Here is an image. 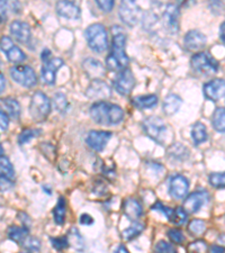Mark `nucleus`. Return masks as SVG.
Instances as JSON below:
<instances>
[{"label": "nucleus", "instance_id": "obj_1", "mask_svg": "<svg viewBox=\"0 0 225 253\" xmlns=\"http://www.w3.org/2000/svg\"><path fill=\"white\" fill-rule=\"evenodd\" d=\"M112 51L106 58V67L112 71L120 72L128 68L130 63V59L125 52L126 35L120 26H114V28H112Z\"/></svg>", "mask_w": 225, "mask_h": 253}, {"label": "nucleus", "instance_id": "obj_2", "mask_svg": "<svg viewBox=\"0 0 225 253\" xmlns=\"http://www.w3.org/2000/svg\"><path fill=\"white\" fill-rule=\"evenodd\" d=\"M89 114L91 120L100 125H117L124 118V111L121 106L108 101H96L90 106Z\"/></svg>", "mask_w": 225, "mask_h": 253}, {"label": "nucleus", "instance_id": "obj_3", "mask_svg": "<svg viewBox=\"0 0 225 253\" xmlns=\"http://www.w3.org/2000/svg\"><path fill=\"white\" fill-rule=\"evenodd\" d=\"M85 38L87 41L88 46L93 52L103 53L108 47V35L104 25L99 23L92 24L88 26L85 32Z\"/></svg>", "mask_w": 225, "mask_h": 253}, {"label": "nucleus", "instance_id": "obj_4", "mask_svg": "<svg viewBox=\"0 0 225 253\" xmlns=\"http://www.w3.org/2000/svg\"><path fill=\"white\" fill-rule=\"evenodd\" d=\"M191 69L198 75L211 76L219 71V61L210 54L208 52L196 53L190 59Z\"/></svg>", "mask_w": 225, "mask_h": 253}, {"label": "nucleus", "instance_id": "obj_5", "mask_svg": "<svg viewBox=\"0 0 225 253\" xmlns=\"http://www.w3.org/2000/svg\"><path fill=\"white\" fill-rule=\"evenodd\" d=\"M142 127L144 133L151 140H153L158 144L163 145L166 142L168 134V126L160 117L151 116L146 117L142 123Z\"/></svg>", "mask_w": 225, "mask_h": 253}, {"label": "nucleus", "instance_id": "obj_6", "mask_svg": "<svg viewBox=\"0 0 225 253\" xmlns=\"http://www.w3.org/2000/svg\"><path fill=\"white\" fill-rule=\"evenodd\" d=\"M51 113V100L43 91L33 93L30 103V114L35 122H43Z\"/></svg>", "mask_w": 225, "mask_h": 253}, {"label": "nucleus", "instance_id": "obj_7", "mask_svg": "<svg viewBox=\"0 0 225 253\" xmlns=\"http://www.w3.org/2000/svg\"><path fill=\"white\" fill-rule=\"evenodd\" d=\"M9 76L16 84L25 88H33L38 84V77L34 69L28 65L19 64L9 68Z\"/></svg>", "mask_w": 225, "mask_h": 253}, {"label": "nucleus", "instance_id": "obj_8", "mask_svg": "<svg viewBox=\"0 0 225 253\" xmlns=\"http://www.w3.org/2000/svg\"><path fill=\"white\" fill-rule=\"evenodd\" d=\"M118 16L126 26L133 27L136 25L141 17V8L135 1L126 0V1L121 2Z\"/></svg>", "mask_w": 225, "mask_h": 253}, {"label": "nucleus", "instance_id": "obj_9", "mask_svg": "<svg viewBox=\"0 0 225 253\" xmlns=\"http://www.w3.org/2000/svg\"><path fill=\"white\" fill-rule=\"evenodd\" d=\"M210 202V194L205 189L194 191L183 201V208L188 214H196Z\"/></svg>", "mask_w": 225, "mask_h": 253}, {"label": "nucleus", "instance_id": "obj_10", "mask_svg": "<svg viewBox=\"0 0 225 253\" xmlns=\"http://www.w3.org/2000/svg\"><path fill=\"white\" fill-rule=\"evenodd\" d=\"M113 84L115 90L118 93H121L122 96L130 95L135 85V78L132 70L126 68L124 70L118 72L113 81Z\"/></svg>", "mask_w": 225, "mask_h": 253}, {"label": "nucleus", "instance_id": "obj_11", "mask_svg": "<svg viewBox=\"0 0 225 253\" xmlns=\"http://www.w3.org/2000/svg\"><path fill=\"white\" fill-rule=\"evenodd\" d=\"M179 7L174 3H169L166 7L165 13L162 15V24L166 31L170 34H178L179 32Z\"/></svg>", "mask_w": 225, "mask_h": 253}, {"label": "nucleus", "instance_id": "obj_12", "mask_svg": "<svg viewBox=\"0 0 225 253\" xmlns=\"http://www.w3.org/2000/svg\"><path fill=\"white\" fill-rule=\"evenodd\" d=\"M112 136L113 133L109 130H90L86 137V143L91 150L101 152Z\"/></svg>", "mask_w": 225, "mask_h": 253}, {"label": "nucleus", "instance_id": "obj_13", "mask_svg": "<svg viewBox=\"0 0 225 253\" xmlns=\"http://www.w3.org/2000/svg\"><path fill=\"white\" fill-rule=\"evenodd\" d=\"M86 96L89 99H95L97 101H104L112 96V89L109 85L101 79L92 80L91 84L86 89Z\"/></svg>", "mask_w": 225, "mask_h": 253}, {"label": "nucleus", "instance_id": "obj_14", "mask_svg": "<svg viewBox=\"0 0 225 253\" xmlns=\"http://www.w3.org/2000/svg\"><path fill=\"white\" fill-rule=\"evenodd\" d=\"M1 51L5 53L7 59L11 63H22L26 60V54L24 53L18 46H16L13 41L8 36H2L1 38Z\"/></svg>", "mask_w": 225, "mask_h": 253}, {"label": "nucleus", "instance_id": "obj_15", "mask_svg": "<svg viewBox=\"0 0 225 253\" xmlns=\"http://www.w3.org/2000/svg\"><path fill=\"white\" fill-rule=\"evenodd\" d=\"M189 190V181L182 174H174L169 180V194L175 199L185 198Z\"/></svg>", "mask_w": 225, "mask_h": 253}, {"label": "nucleus", "instance_id": "obj_16", "mask_svg": "<svg viewBox=\"0 0 225 253\" xmlns=\"http://www.w3.org/2000/svg\"><path fill=\"white\" fill-rule=\"evenodd\" d=\"M203 93L206 99L216 103L225 96V80L216 78L208 81L204 84Z\"/></svg>", "mask_w": 225, "mask_h": 253}, {"label": "nucleus", "instance_id": "obj_17", "mask_svg": "<svg viewBox=\"0 0 225 253\" xmlns=\"http://www.w3.org/2000/svg\"><path fill=\"white\" fill-rule=\"evenodd\" d=\"M63 60L60 58H52L45 61L42 65V79L47 85H54L56 79V71L63 67Z\"/></svg>", "mask_w": 225, "mask_h": 253}, {"label": "nucleus", "instance_id": "obj_18", "mask_svg": "<svg viewBox=\"0 0 225 253\" xmlns=\"http://www.w3.org/2000/svg\"><path fill=\"white\" fill-rule=\"evenodd\" d=\"M9 32L10 35L20 44H27L32 38L30 25L25 22H20V20H14L10 23Z\"/></svg>", "mask_w": 225, "mask_h": 253}, {"label": "nucleus", "instance_id": "obj_19", "mask_svg": "<svg viewBox=\"0 0 225 253\" xmlns=\"http://www.w3.org/2000/svg\"><path fill=\"white\" fill-rule=\"evenodd\" d=\"M123 214L126 216V218L131 222H138V219L142 217L143 215V207L142 204L135 198H126L123 202L122 205Z\"/></svg>", "mask_w": 225, "mask_h": 253}, {"label": "nucleus", "instance_id": "obj_20", "mask_svg": "<svg viewBox=\"0 0 225 253\" xmlns=\"http://www.w3.org/2000/svg\"><path fill=\"white\" fill-rule=\"evenodd\" d=\"M206 36L198 30H191L186 33L183 38V46L188 51H197L205 46Z\"/></svg>", "mask_w": 225, "mask_h": 253}, {"label": "nucleus", "instance_id": "obj_21", "mask_svg": "<svg viewBox=\"0 0 225 253\" xmlns=\"http://www.w3.org/2000/svg\"><path fill=\"white\" fill-rule=\"evenodd\" d=\"M55 9L59 16L67 19L76 20L79 19L81 16L80 7L73 1H65V0L58 1L55 5Z\"/></svg>", "mask_w": 225, "mask_h": 253}, {"label": "nucleus", "instance_id": "obj_22", "mask_svg": "<svg viewBox=\"0 0 225 253\" xmlns=\"http://www.w3.org/2000/svg\"><path fill=\"white\" fill-rule=\"evenodd\" d=\"M83 67H84L85 72L87 73V76L90 77V78H92L93 80L101 79L106 75L105 73L106 70L103 63L96 59H92V58L86 59L83 62Z\"/></svg>", "mask_w": 225, "mask_h": 253}, {"label": "nucleus", "instance_id": "obj_23", "mask_svg": "<svg viewBox=\"0 0 225 253\" xmlns=\"http://www.w3.org/2000/svg\"><path fill=\"white\" fill-rule=\"evenodd\" d=\"M182 105V99L180 98L178 95H175V93H170L168 95L165 100H163V105H162V109L163 113L168 116L175 115L176 113H178V111L181 107Z\"/></svg>", "mask_w": 225, "mask_h": 253}, {"label": "nucleus", "instance_id": "obj_24", "mask_svg": "<svg viewBox=\"0 0 225 253\" xmlns=\"http://www.w3.org/2000/svg\"><path fill=\"white\" fill-rule=\"evenodd\" d=\"M190 135H191V140H193L194 144L196 146H198L199 144H202V143L206 142L208 138L206 126L203 123H200V122H197V123H195L193 125V127H191Z\"/></svg>", "mask_w": 225, "mask_h": 253}, {"label": "nucleus", "instance_id": "obj_25", "mask_svg": "<svg viewBox=\"0 0 225 253\" xmlns=\"http://www.w3.org/2000/svg\"><path fill=\"white\" fill-rule=\"evenodd\" d=\"M7 235L11 241L18 243L20 246L27 236L30 235V228L26 226H10L7 231Z\"/></svg>", "mask_w": 225, "mask_h": 253}, {"label": "nucleus", "instance_id": "obj_26", "mask_svg": "<svg viewBox=\"0 0 225 253\" xmlns=\"http://www.w3.org/2000/svg\"><path fill=\"white\" fill-rule=\"evenodd\" d=\"M159 98L157 95L137 96L132 99V104L138 109H149L158 104Z\"/></svg>", "mask_w": 225, "mask_h": 253}, {"label": "nucleus", "instance_id": "obj_27", "mask_svg": "<svg viewBox=\"0 0 225 253\" xmlns=\"http://www.w3.org/2000/svg\"><path fill=\"white\" fill-rule=\"evenodd\" d=\"M67 236L69 240V244H70V247L75 249L76 251L83 252L85 250V240L77 227H71L70 230H69Z\"/></svg>", "mask_w": 225, "mask_h": 253}, {"label": "nucleus", "instance_id": "obj_28", "mask_svg": "<svg viewBox=\"0 0 225 253\" xmlns=\"http://www.w3.org/2000/svg\"><path fill=\"white\" fill-rule=\"evenodd\" d=\"M65 215H67V201L63 196H60L58 203L53 210V218L56 225H63L65 221Z\"/></svg>", "mask_w": 225, "mask_h": 253}, {"label": "nucleus", "instance_id": "obj_29", "mask_svg": "<svg viewBox=\"0 0 225 253\" xmlns=\"http://www.w3.org/2000/svg\"><path fill=\"white\" fill-rule=\"evenodd\" d=\"M1 104L3 107H5L8 115H9L11 118H14V120H18L20 117L22 109H20V105L15 98H11V97L2 98Z\"/></svg>", "mask_w": 225, "mask_h": 253}, {"label": "nucleus", "instance_id": "obj_30", "mask_svg": "<svg viewBox=\"0 0 225 253\" xmlns=\"http://www.w3.org/2000/svg\"><path fill=\"white\" fill-rule=\"evenodd\" d=\"M168 154L175 161H183L189 157V150L185 145H182L181 143H175L168 149Z\"/></svg>", "mask_w": 225, "mask_h": 253}, {"label": "nucleus", "instance_id": "obj_31", "mask_svg": "<svg viewBox=\"0 0 225 253\" xmlns=\"http://www.w3.org/2000/svg\"><path fill=\"white\" fill-rule=\"evenodd\" d=\"M212 126L216 132L225 133V108L218 107L213 113Z\"/></svg>", "mask_w": 225, "mask_h": 253}, {"label": "nucleus", "instance_id": "obj_32", "mask_svg": "<svg viewBox=\"0 0 225 253\" xmlns=\"http://www.w3.org/2000/svg\"><path fill=\"white\" fill-rule=\"evenodd\" d=\"M0 171H1V178H5L7 180L14 182L15 168L11 165L9 159L5 156L0 157Z\"/></svg>", "mask_w": 225, "mask_h": 253}, {"label": "nucleus", "instance_id": "obj_33", "mask_svg": "<svg viewBox=\"0 0 225 253\" xmlns=\"http://www.w3.org/2000/svg\"><path fill=\"white\" fill-rule=\"evenodd\" d=\"M144 224L140 223V222H135L133 223V225H131L130 227L125 228L124 231L122 232V238L126 240V241H132L135 238H137L143 231H144Z\"/></svg>", "mask_w": 225, "mask_h": 253}, {"label": "nucleus", "instance_id": "obj_34", "mask_svg": "<svg viewBox=\"0 0 225 253\" xmlns=\"http://www.w3.org/2000/svg\"><path fill=\"white\" fill-rule=\"evenodd\" d=\"M41 133H42V130L35 129V128L23 129L18 135V144L19 145L26 144V143H28L31 140H33L34 137H38Z\"/></svg>", "mask_w": 225, "mask_h": 253}, {"label": "nucleus", "instance_id": "obj_35", "mask_svg": "<svg viewBox=\"0 0 225 253\" xmlns=\"http://www.w3.org/2000/svg\"><path fill=\"white\" fill-rule=\"evenodd\" d=\"M206 222L203 219L195 218L188 224V231L193 235H202L206 232Z\"/></svg>", "mask_w": 225, "mask_h": 253}, {"label": "nucleus", "instance_id": "obj_36", "mask_svg": "<svg viewBox=\"0 0 225 253\" xmlns=\"http://www.w3.org/2000/svg\"><path fill=\"white\" fill-rule=\"evenodd\" d=\"M187 216H188V213L185 211V208L182 207L174 208V214L171 216L170 222L177 226L183 225V224L187 223V219H188Z\"/></svg>", "mask_w": 225, "mask_h": 253}, {"label": "nucleus", "instance_id": "obj_37", "mask_svg": "<svg viewBox=\"0 0 225 253\" xmlns=\"http://www.w3.org/2000/svg\"><path fill=\"white\" fill-rule=\"evenodd\" d=\"M53 104H54V108L56 109V112H59L61 114L67 112L69 103L64 93L62 92L55 93L54 97H53Z\"/></svg>", "mask_w": 225, "mask_h": 253}, {"label": "nucleus", "instance_id": "obj_38", "mask_svg": "<svg viewBox=\"0 0 225 253\" xmlns=\"http://www.w3.org/2000/svg\"><path fill=\"white\" fill-rule=\"evenodd\" d=\"M208 182L214 188H225V172H214L208 175Z\"/></svg>", "mask_w": 225, "mask_h": 253}, {"label": "nucleus", "instance_id": "obj_39", "mask_svg": "<svg viewBox=\"0 0 225 253\" xmlns=\"http://www.w3.org/2000/svg\"><path fill=\"white\" fill-rule=\"evenodd\" d=\"M154 253H178V251L174 244L161 240L155 243Z\"/></svg>", "mask_w": 225, "mask_h": 253}, {"label": "nucleus", "instance_id": "obj_40", "mask_svg": "<svg viewBox=\"0 0 225 253\" xmlns=\"http://www.w3.org/2000/svg\"><path fill=\"white\" fill-rule=\"evenodd\" d=\"M168 238L175 244H182L186 241L185 235H183L182 231L179 230V228H170L168 230Z\"/></svg>", "mask_w": 225, "mask_h": 253}, {"label": "nucleus", "instance_id": "obj_41", "mask_svg": "<svg viewBox=\"0 0 225 253\" xmlns=\"http://www.w3.org/2000/svg\"><path fill=\"white\" fill-rule=\"evenodd\" d=\"M207 250L208 246L204 240H197L188 246V251L190 253H206Z\"/></svg>", "mask_w": 225, "mask_h": 253}, {"label": "nucleus", "instance_id": "obj_42", "mask_svg": "<svg viewBox=\"0 0 225 253\" xmlns=\"http://www.w3.org/2000/svg\"><path fill=\"white\" fill-rule=\"evenodd\" d=\"M50 241L52 243V247L54 248L56 251H63L64 249L70 247L67 235L60 236V238H50Z\"/></svg>", "mask_w": 225, "mask_h": 253}, {"label": "nucleus", "instance_id": "obj_43", "mask_svg": "<svg viewBox=\"0 0 225 253\" xmlns=\"http://www.w3.org/2000/svg\"><path fill=\"white\" fill-rule=\"evenodd\" d=\"M20 246L27 249V250H30V251H39L41 248V242H40V240H38L36 238H32V236L28 235L25 239V241H24Z\"/></svg>", "mask_w": 225, "mask_h": 253}, {"label": "nucleus", "instance_id": "obj_44", "mask_svg": "<svg viewBox=\"0 0 225 253\" xmlns=\"http://www.w3.org/2000/svg\"><path fill=\"white\" fill-rule=\"evenodd\" d=\"M151 210L152 211H159L160 213H162L163 215L166 216V217L169 219L171 218V216H173L174 214V208H170L168 206H165L161 202H155L154 205H152V207H151Z\"/></svg>", "mask_w": 225, "mask_h": 253}, {"label": "nucleus", "instance_id": "obj_45", "mask_svg": "<svg viewBox=\"0 0 225 253\" xmlns=\"http://www.w3.org/2000/svg\"><path fill=\"white\" fill-rule=\"evenodd\" d=\"M96 5L99 7L104 13H110L114 8V5H115V2H114L113 0H105V1H103V0H97Z\"/></svg>", "mask_w": 225, "mask_h": 253}, {"label": "nucleus", "instance_id": "obj_46", "mask_svg": "<svg viewBox=\"0 0 225 253\" xmlns=\"http://www.w3.org/2000/svg\"><path fill=\"white\" fill-rule=\"evenodd\" d=\"M8 125H9V118H8L7 113L1 111L0 112V126H1L2 132H6L8 129Z\"/></svg>", "mask_w": 225, "mask_h": 253}, {"label": "nucleus", "instance_id": "obj_47", "mask_svg": "<svg viewBox=\"0 0 225 253\" xmlns=\"http://www.w3.org/2000/svg\"><path fill=\"white\" fill-rule=\"evenodd\" d=\"M18 218H19V221L23 223V226H26V227L30 228L31 224H32L30 216H28L26 213H23V211H20V213H18Z\"/></svg>", "mask_w": 225, "mask_h": 253}, {"label": "nucleus", "instance_id": "obj_48", "mask_svg": "<svg viewBox=\"0 0 225 253\" xmlns=\"http://www.w3.org/2000/svg\"><path fill=\"white\" fill-rule=\"evenodd\" d=\"M93 223H95V221H93V218L89 214H83L80 216V224H83V225L90 226Z\"/></svg>", "mask_w": 225, "mask_h": 253}, {"label": "nucleus", "instance_id": "obj_49", "mask_svg": "<svg viewBox=\"0 0 225 253\" xmlns=\"http://www.w3.org/2000/svg\"><path fill=\"white\" fill-rule=\"evenodd\" d=\"M210 253H225V247L220 246V244H213L210 248Z\"/></svg>", "mask_w": 225, "mask_h": 253}, {"label": "nucleus", "instance_id": "obj_50", "mask_svg": "<svg viewBox=\"0 0 225 253\" xmlns=\"http://www.w3.org/2000/svg\"><path fill=\"white\" fill-rule=\"evenodd\" d=\"M0 6H1V22L6 20V10H7V2L6 1H1L0 2Z\"/></svg>", "mask_w": 225, "mask_h": 253}, {"label": "nucleus", "instance_id": "obj_51", "mask_svg": "<svg viewBox=\"0 0 225 253\" xmlns=\"http://www.w3.org/2000/svg\"><path fill=\"white\" fill-rule=\"evenodd\" d=\"M50 55H51V51L48 50V48H45V50L42 52V55H41V59H42L43 62H45V61L51 59Z\"/></svg>", "mask_w": 225, "mask_h": 253}, {"label": "nucleus", "instance_id": "obj_52", "mask_svg": "<svg viewBox=\"0 0 225 253\" xmlns=\"http://www.w3.org/2000/svg\"><path fill=\"white\" fill-rule=\"evenodd\" d=\"M220 39L225 44V22L221 24L220 26Z\"/></svg>", "mask_w": 225, "mask_h": 253}, {"label": "nucleus", "instance_id": "obj_53", "mask_svg": "<svg viewBox=\"0 0 225 253\" xmlns=\"http://www.w3.org/2000/svg\"><path fill=\"white\" fill-rule=\"evenodd\" d=\"M114 253H130V251L128 250V248H126L124 244H121V246H118L116 248V250L114 251Z\"/></svg>", "mask_w": 225, "mask_h": 253}, {"label": "nucleus", "instance_id": "obj_54", "mask_svg": "<svg viewBox=\"0 0 225 253\" xmlns=\"http://www.w3.org/2000/svg\"><path fill=\"white\" fill-rule=\"evenodd\" d=\"M218 241H219L220 246H222V247H224V246H225V234H221V235L219 236V239H218Z\"/></svg>", "mask_w": 225, "mask_h": 253}, {"label": "nucleus", "instance_id": "obj_55", "mask_svg": "<svg viewBox=\"0 0 225 253\" xmlns=\"http://www.w3.org/2000/svg\"><path fill=\"white\" fill-rule=\"evenodd\" d=\"M0 79H1V92L5 90V87H6V80H5V77H3V75L1 73L0 75Z\"/></svg>", "mask_w": 225, "mask_h": 253}, {"label": "nucleus", "instance_id": "obj_56", "mask_svg": "<svg viewBox=\"0 0 225 253\" xmlns=\"http://www.w3.org/2000/svg\"><path fill=\"white\" fill-rule=\"evenodd\" d=\"M20 253H32V252H20Z\"/></svg>", "mask_w": 225, "mask_h": 253}]
</instances>
